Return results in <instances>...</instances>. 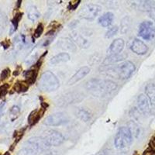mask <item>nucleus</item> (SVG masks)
<instances>
[{
  "label": "nucleus",
  "mask_w": 155,
  "mask_h": 155,
  "mask_svg": "<svg viewBox=\"0 0 155 155\" xmlns=\"http://www.w3.org/2000/svg\"><path fill=\"white\" fill-rule=\"evenodd\" d=\"M1 44H2V46L4 48V49H7L9 46V42L8 41H4L1 43Z\"/></svg>",
  "instance_id": "4c0bfd02"
},
{
  "label": "nucleus",
  "mask_w": 155,
  "mask_h": 155,
  "mask_svg": "<svg viewBox=\"0 0 155 155\" xmlns=\"http://www.w3.org/2000/svg\"><path fill=\"white\" fill-rule=\"evenodd\" d=\"M102 56L99 54H95L92 56L90 57L89 60H88V63L91 64V65H94V64H96L99 63L100 61Z\"/></svg>",
  "instance_id": "cd10ccee"
},
{
  "label": "nucleus",
  "mask_w": 155,
  "mask_h": 155,
  "mask_svg": "<svg viewBox=\"0 0 155 155\" xmlns=\"http://www.w3.org/2000/svg\"><path fill=\"white\" fill-rule=\"evenodd\" d=\"M82 99L83 94L74 92H68V93L64 94L57 100L56 104L59 106H65L68 105L75 103V102L77 103V102H81Z\"/></svg>",
  "instance_id": "1a4fd4ad"
},
{
  "label": "nucleus",
  "mask_w": 155,
  "mask_h": 155,
  "mask_svg": "<svg viewBox=\"0 0 155 155\" xmlns=\"http://www.w3.org/2000/svg\"><path fill=\"white\" fill-rule=\"evenodd\" d=\"M9 88V85L8 84H4L0 86V96H4L6 95Z\"/></svg>",
  "instance_id": "2f4dec72"
},
{
  "label": "nucleus",
  "mask_w": 155,
  "mask_h": 155,
  "mask_svg": "<svg viewBox=\"0 0 155 155\" xmlns=\"http://www.w3.org/2000/svg\"><path fill=\"white\" fill-rule=\"evenodd\" d=\"M78 117L81 120H82L83 122H88L89 121L90 119H91V115L88 113L87 110L85 109H80L79 111L78 112Z\"/></svg>",
  "instance_id": "a878e982"
},
{
  "label": "nucleus",
  "mask_w": 155,
  "mask_h": 155,
  "mask_svg": "<svg viewBox=\"0 0 155 155\" xmlns=\"http://www.w3.org/2000/svg\"><path fill=\"white\" fill-rule=\"evenodd\" d=\"M29 84L27 81H17L14 85V89L16 92H26L29 88Z\"/></svg>",
  "instance_id": "393cba45"
},
{
  "label": "nucleus",
  "mask_w": 155,
  "mask_h": 155,
  "mask_svg": "<svg viewBox=\"0 0 155 155\" xmlns=\"http://www.w3.org/2000/svg\"><path fill=\"white\" fill-rule=\"evenodd\" d=\"M142 155H155V150L150 147H148L143 152Z\"/></svg>",
  "instance_id": "72a5a7b5"
},
{
  "label": "nucleus",
  "mask_w": 155,
  "mask_h": 155,
  "mask_svg": "<svg viewBox=\"0 0 155 155\" xmlns=\"http://www.w3.org/2000/svg\"><path fill=\"white\" fill-rule=\"evenodd\" d=\"M4 155H10V153H9V151H7V152H5V153H4Z\"/></svg>",
  "instance_id": "37998d69"
},
{
  "label": "nucleus",
  "mask_w": 155,
  "mask_h": 155,
  "mask_svg": "<svg viewBox=\"0 0 155 155\" xmlns=\"http://www.w3.org/2000/svg\"><path fill=\"white\" fill-rule=\"evenodd\" d=\"M137 106L140 111L143 113H148L150 111V101L146 95L140 94L137 98Z\"/></svg>",
  "instance_id": "2eb2a0df"
},
{
  "label": "nucleus",
  "mask_w": 155,
  "mask_h": 155,
  "mask_svg": "<svg viewBox=\"0 0 155 155\" xmlns=\"http://www.w3.org/2000/svg\"><path fill=\"white\" fill-rule=\"evenodd\" d=\"M127 58V54L123 53L118 54H113V55H109L107 58H106L103 61V65H107L109 66L113 64L119 62L120 61H123L126 59Z\"/></svg>",
  "instance_id": "f3484780"
},
{
  "label": "nucleus",
  "mask_w": 155,
  "mask_h": 155,
  "mask_svg": "<svg viewBox=\"0 0 155 155\" xmlns=\"http://www.w3.org/2000/svg\"><path fill=\"white\" fill-rule=\"evenodd\" d=\"M150 17H151L152 19H153V20L155 21V8L151 9L150 10Z\"/></svg>",
  "instance_id": "58836bf2"
},
{
  "label": "nucleus",
  "mask_w": 155,
  "mask_h": 155,
  "mask_svg": "<svg viewBox=\"0 0 155 155\" xmlns=\"http://www.w3.org/2000/svg\"><path fill=\"white\" fill-rule=\"evenodd\" d=\"M10 74V70L9 68H5L1 72V74H0V79L3 81V80H5Z\"/></svg>",
  "instance_id": "7c9ffc66"
},
{
  "label": "nucleus",
  "mask_w": 155,
  "mask_h": 155,
  "mask_svg": "<svg viewBox=\"0 0 155 155\" xmlns=\"http://www.w3.org/2000/svg\"><path fill=\"white\" fill-rule=\"evenodd\" d=\"M4 105H5V102H1V103H0V110H1V109H2V107H3V106Z\"/></svg>",
  "instance_id": "a19ab883"
},
{
  "label": "nucleus",
  "mask_w": 155,
  "mask_h": 155,
  "mask_svg": "<svg viewBox=\"0 0 155 155\" xmlns=\"http://www.w3.org/2000/svg\"><path fill=\"white\" fill-rule=\"evenodd\" d=\"M88 30H79L74 31L71 34V38L78 46L81 48H88L91 44V36Z\"/></svg>",
  "instance_id": "6e6552de"
},
{
  "label": "nucleus",
  "mask_w": 155,
  "mask_h": 155,
  "mask_svg": "<svg viewBox=\"0 0 155 155\" xmlns=\"http://www.w3.org/2000/svg\"><path fill=\"white\" fill-rule=\"evenodd\" d=\"M149 147L152 148L153 150H155V134L150 139V142H149Z\"/></svg>",
  "instance_id": "c9c22d12"
},
{
  "label": "nucleus",
  "mask_w": 155,
  "mask_h": 155,
  "mask_svg": "<svg viewBox=\"0 0 155 155\" xmlns=\"http://www.w3.org/2000/svg\"><path fill=\"white\" fill-rule=\"evenodd\" d=\"M135 69L136 67L133 62L126 61L117 65L108 66L102 72L117 79L125 80L128 79L134 74Z\"/></svg>",
  "instance_id": "f03ea898"
},
{
  "label": "nucleus",
  "mask_w": 155,
  "mask_h": 155,
  "mask_svg": "<svg viewBox=\"0 0 155 155\" xmlns=\"http://www.w3.org/2000/svg\"><path fill=\"white\" fill-rule=\"evenodd\" d=\"M102 11V7L97 4L88 3L85 5L78 12V16L81 19L86 20H93Z\"/></svg>",
  "instance_id": "423d86ee"
},
{
  "label": "nucleus",
  "mask_w": 155,
  "mask_h": 155,
  "mask_svg": "<svg viewBox=\"0 0 155 155\" xmlns=\"http://www.w3.org/2000/svg\"><path fill=\"white\" fill-rule=\"evenodd\" d=\"M44 25H43L42 23H39L38 26H37V27L36 28L35 31H34V37H35V38H38V37H41V34H42L43 32H44Z\"/></svg>",
  "instance_id": "c756f323"
},
{
  "label": "nucleus",
  "mask_w": 155,
  "mask_h": 155,
  "mask_svg": "<svg viewBox=\"0 0 155 155\" xmlns=\"http://www.w3.org/2000/svg\"><path fill=\"white\" fill-rule=\"evenodd\" d=\"M10 113H12V115H16L19 113V108L17 106H12L10 109Z\"/></svg>",
  "instance_id": "f704fd0d"
},
{
  "label": "nucleus",
  "mask_w": 155,
  "mask_h": 155,
  "mask_svg": "<svg viewBox=\"0 0 155 155\" xmlns=\"http://www.w3.org/2000/svg\"><path fill=\"white\" fill-rule=\"evenodd\" d=\"M50 147L43 137H34L26 142L25 147L19 150L18 155H36L40 152L48 150Z\"/></svg>",
  "instance_id": "7ed1b4c3"
},
{
  "label": "nucleus",
  "mask_w": 155,
  "mask_h": 155,
  "mask_svg": "<svg viewBox=\"0 0 155 155\" xmlns=\"http://www.w3.org/2000/svg\"><path fill=\"white\" fill-rule=\"evenodd\" d=\"M27 16H28V19L32 22H35L40 18L41 13L35 5H30L27 9Z\"/></svg>",
  "instance_id": "5701e85b"
},
{
  "label": "nucleus",
  "mask_w": 155,
  "mask_h": 155,
  "mask_svg": "<svg viewBox=\"0 0 155 155\" xmlns=\"http://www.w3.org/2000/svg\"><path fill=\"white\" fill-rule=\"evenodd\" d=\"M22 16H23V12H17L16 15L14 16L13 19H12V24L13 26V28L14 30H16L18 27V25H19V22L20 21Z\"/></svg>",
  "instance_id": "bb28decb"
},
{
  "label": "nucleus",
  "mask_w": 155,
  "mask_h": 155,
  "mask_svg": "<svg viewBox=\"0 0 155 155\" xmlns=\"http://www.w3.org/2000/svg\"><path fill=\"white\" fill-rule=\"evenodd\" d=\"M44 135L43 137L48 142L50 146L58 147L60 146L64 142V136L57 130H48L44 133Z\"/></svg>",
  "instance_id": "9b49d317"
},
{
  "label": "nucleus",
  "mask_w": 155,
  "mask_h": 155,
  "mask_svg": "<svg viewBox=\"0 0 155 155\" xmlns=\"http://www.w3.org/2000/svg\"><path fill=\"white\" fill-rule=\"evenodd\" d=\"M131 51L138 55L146 54L148 51V48L146 44L139 39H134L130 47Z\"/></svg>",
  "instance_id": "ddd939ff"
},
{
  "label": "nucleus",
  "mask_w": 155,
  "mask_h": 155,
  "mask_svg": "<svg viewBox=\"0 0 155 155\" xmlns=\"http://www.w3.org/2000/svg\"><path fill=\"white\" fill-rule=\"evenodd\" d=\"M71 57L70 55L68 53H65V52H63V53H60L58 54L55 55L53 58H51V59L50 60V63L51 64H58L60 63H65V62H68V61H70Z\"/></svg>",
  "instance_id": "aec40b11"
},
{
  "label": "nucleus",
  "mask_w": 155,
  "mask_h": 155,
  "mask_svg": "<svg viewBox=\"0 0 155 155\" xmlns=\"http://www.w3.org/2000/svg\"><path fill=\"white\" fill-rule=\"evenodd\" d=\"M124 45H125V43H124V41L123 39H116L110 44V46H109V49L107 51V53L109 54V55L120 54L123 51V50H124Z\"/></svg>",
  "instance_id": "4468645a"
},
{
  "label": "nucleus",
  "mask_w": 155,
  "mask_h": 155,
  "mask_svg": "<svg viewBox=\"0 0 155 155\" xmlns=\"http://www.w3.org/2000/svg\"><path fill=\"white\" fill-rule=\"evenodd\" d=\"M114 15L110 12L104 13L99 18V23L103 27H109L113 23Z\"/></svg>",
  "instance_id": "6ab92c4d"
},
{
  "label": "nucleus",
  "mask_w": 155,
  "mask_h": 155,
  "mask_svg": "<svg viewBox=\"0 0 155 155\" xmlns=\"http://www.w3.org/2000/svg\"><path fill=\"white\" fill-rule=\"evenodd\" d=\"M5 23V16L2 14V12L0 11V26H2Z\"/></svg>",
  "instance_id": "e433bc0d"
},
{
  "label": "nucleus",
  "mask_w": 155,
  "mask_h": 155,
  "mask_svg": "<svg viewBox=\"0 0 155 155\" xmlns=\"http://www.w3.org/2000/svg\"><path fill=\"white\" fill-rule=\"evenodd\" d=\"M133 155H139L138 154V152L137 151V150H135V151H134V154Z\"/></svg>",
  "instance_id": "79ce46f5"
},
{
  "label": "nucleus",
  "mask_w": 155,
  "mask_h": 155,
  "mask_svg": "<svg viewBox=\"0 0 155 155\" xmlns=\"http://www.w3.org/2000/svg\"><path fill=\"white\" fill-rule=\"evenodd\" d=\"M39 69L36 68L34 67H32L31 69L28 71H26L23 74L24 77L26 78V81L29 85H33L37 80V74H38Z\"/></svg>",
  "instance_id": "a211bd4d"
},
{
  "label": "nucleus",
  "mask_w": 155,
  "mask_h": 155,
  "mask_svg": "<svg viewBox=\"0 0 155 155\" xmlns=\"http://www.w3.org/2000/svg\"><path fill=\"white\" fill-rule=\"evenodd\" d=\"M80 2H81V1H77V2H75L74 3H71V2H70L68 5L69 10H74V9H77L78 6L79 5Z\"/></svg>",
  "instance_id": "473e14b6"
},
{
  "label": "nucleus",
  "mask_w": 155,
  "mask_h": 155,
  "mask_svg": "<svg viewBox=\"0 0 155 155\" xmlns=\"http://www.w3.org/2000/svg\"><path fill=\"white\" fill-rule=\"evenodd\" d=\"M68 121L69 116L67 113L64 112H58L46 117L44 121V124L49 127H58L67 124Z\"/></svg>",
  "instance_id": "0eeeda50"
},
{
  "label": "nucleus",
  "mask_w": 155,
  "mask_h": 155,
  "mask_svg": "<svg viewBox=\"0 0 155 155\" xmlns=\"http://www.w3.org/2000/svg\"><path fill=\"white\" fill-rule=\"evenodd\" d=\"M46 111V109H35L34 111H32L28 116V124L30 126H34L37 124L39 120H41V117L44 116V113Z\"/></svg>",
  "instance_id": "dca6fc26"
},
{
  "label": "nucleus",
  "mask_w": 155,
  "mask_h": 155,
  "mask_svg": "<svg viewBox=\"0 0 155 155\" xmlns=\"http://www.w3.org/2000/svg\"><path fill=\"white\" fill-rule=\"evenodd\" d=\"M118 31H119L118 27H117V26H114V27H111V28H109V30H108V31L106 32V37H107V38H111V37H113V36L116 35Z\"/></svg>",
  "instance_id": "c85d7f7f"
},
{
  "label": "nucleus",
  "mask_w": 155,
  "mask_h": 155,
  "mask_svg": "<svg viewBox=\"0 0 155 155\" xmlns=\"http://www.w3.org/2000/svg\"><path fill=\"white\" fill-rule=\"evenodd\" d=\"M41 106H42V108H43V109H46L47 108H48V106H49V105H48V103H47V102H41Z\"/></svg>",
  "instance_id": "ea45409f"
},
{
  "label": "nucleus",
  "mask_w": 155,
  "mask_h": 155,
  "mask_svg": "<svg viewBox=\"0 0 155 155\" xmlns=\"http://www.w3.org/2000/svg\"><path fill=\"white\" fill-rule=\"evenodd\" d=\"M90 72V68L88 66H84L79 68L76 71L75 74L71 78L69 81H68V85H72L75 83L78 82L79 81L82 80L87 74H89Z\"/></svg>",
  "instance_id": "f8f14e48"
},
{
  "label": "nucleus",
  "mask_w": 155,
  "mask_h": 155,
  "mask_svg": "<svg viewBox=\"0 0 155 155\" xmlns=\"http://www.w3.org/2000/svg\"><path fill=\"white\" fill-rule=\"evenodd\" d=\"M145 93L152 106H155V84L150 83L145 87Z\"/></svg>",
  "instance_id": "4be33fe9"
},
{
  "label": "nucleus",
  "mask_w": 155,
  "mask_h": 155,
  "mask_svg": "<svg viewBox=\"0 0 155 155\" xmlns=\"http://www.w3.org/2000/svg\"><path fill=\"white\" fill-rule=\"evenodd\" d=\"M138 35L145 41H150L155 36V26L150 21H143L140 25Z\"/></svg>",
  "instance_id": "9d476101"
},
{
  "label": "nucleus",
  "mask_w": 155,
  "mask_h": 155,
  "mask_svg": "<svg viewBox=\"0 0 155 155\" xmlns=\"http://www.w3.org/2000/svg\"><path fill=\"white\" fill-rule=\"evenodd\" d=\"M130 20L128 16L124 17L122 19L121 25H120V32L121 34H125L127 33L128 30L130 29Z\"/></svg>",
  "instance_id": "b1692460"
},
{
  "label": "nucleus",
  "mask_w": 155,
  "mask_h": 155,
  "mask_svg": "<svg viewBox=\"0 0 155 155\" xmlns=\"http://www.w3.org/2000/svg\"><path fill=\"white\" fill-rule=\"evenodd\" d=\"M60 86V81L58 77L50 71H47L41 74L38 82V88L46 92H54Z\"/></svg>",
  "instance_id": "20e7f679"
},
{
  "label": "nucleus",
  "mask_w": 155,
  "mask_h": 155,
  "mask_svg": "<svg viewBox=\"0 0 155 155\" xmlns=\"http://www.w3.org/2000/svg\"><path fill=\"white\" fill-rule=\"evenodd\" d=\"M58 47L61 49L68 50V51H74L76 49L75 44H74L71 39L69 38H62L58 43Z\"/></svg>",
  "instance_id": "412c9836"
},
{
  "label": "nucleus",
  "mask_w": 155,
  "mask_h": 155,
  "mask_svg": "<svg viewBox=\"0 0 155 155\" xmlns=\"http://www.w3.org/2000/svg\"><path fill=\"white\" fill-rule=\"evenodd\" d=\"M133 141V134L129 127H122L119 129L114 140L115 147L118 149L130 146Z\"/></svg>",
  "instance_id": "39448f33"
},
{
  "label": "nucleus",
  "mask_w": 155,
  "mask_h": 155,
  "mask_svg": "<svg viewBox=\"0 0 155 155\" xmlns=\"http://www.w3.org/2000/svg\"><path fill=\"white\" fill-rule=\"evenodd\" d=\"M87 91L95 97H106L111 95L117 88V84L113 81L102 78H92L85 84Z\"/></svg>",
  "instance_id": "f257e3e1"
}]
</instances>
